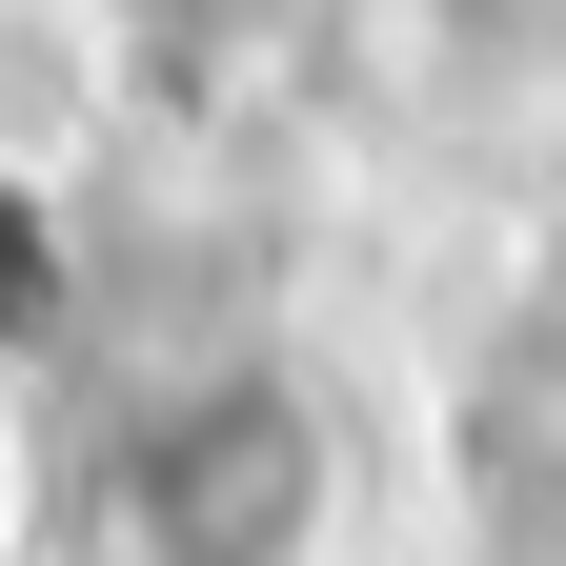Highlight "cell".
<instances>
[{
	"mask_svg": "<svg viewBox=\"0 0 566 566\" xmlns=\"http://www.w3.org/2000/svg\"><path fill=\"white\" fill-rule=\"evenodd\" d=\"M324 546H344V424L283 365L182 385L122 446V566H324Z\"/></svg>",
	"mask_w": 566,
	"mask_h": 566,
	"instance_id": "1",
	"label": "cell"
},
{
	"mask_svg": "<svg viewBox=\"0 0 566 566\" xmlns=\"http://www.w3.org/2000/svg\"><path fill=\"white\" fill-rule=\"evenodd\" d=\"M21 526H41V446L0 424V566H21Z\"/></svg>",
	"mask_w": 566,
	"mask_h": 566,
	"instance_id": "2",
	"label": "cell"
}]
</instances>
